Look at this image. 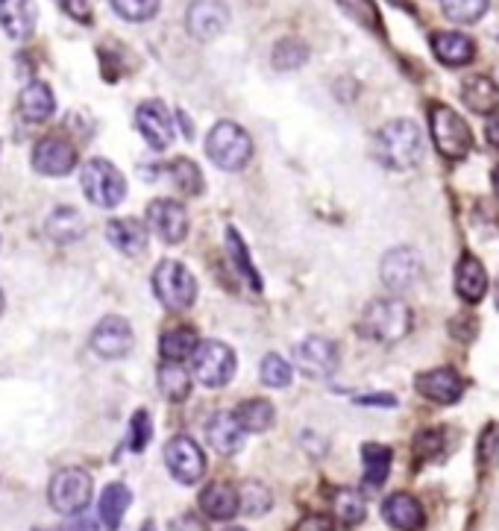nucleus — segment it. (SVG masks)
<instances>
[{"mask_svg": "<svg viewBox=\"0 0 499 531\" xmlns=\"http://www.w3.org/2000/svg\"><path fill=\"white\" fill-rule=\"evenodd\" d=\"M497 306H499V282H497Z\"/></svg>", "mask_w": 499, "mask_h": 531, "instance_id": "obj_50", "label": "nucleus"}, {"mask_svg": "<svg viewBox=\"0 0 499 531\" xmlns=\"http://www.w3.org/2000/svg\"><path fill=\"white\" fill-rule=\"evenodd\" d=\"M200 508L209 520H232L238 514V490L227 482H215L200 493Z\"/></svg>", "mask_w": 499, "mask_h": 531, "instance_id": "obj_25", "label": "nucleus"}, {"mask_svg": "<svg viewBox=\"0 0 499 531\" xmlns=\"http://www.w3.org/2000/svg\"><path fill=\"white\" fill-rule=\"evenodd\" d=\"M165 464L180 485H197L206 473V455L188 435H177L165 446Z\"/></svg>", "mask_w": 499, "mask_h": 531, "instance_id": "obj_9", "label": "nucleus"}, {"mask_svg": "<svg viewBox=\"0 0 499 531\" xmlns=\"http://www.w3.org/2000/svg\"><path fill=\"white\" fill-rule=\"evenodd\" d=\"M197 332L194 329H185V326H177V329H168L159 341V350H162V358L165 361H185L191 358V353L197 350Z\"/></svg>", "mask_w": 499, "mask_h": 531, "instance_id": "obj_31", "label": "nucleus"}, {"mask_svg": "<svg viewBox=\"0 0 499 531\" xmlns=\"http://www.w3.org/2000/svg\"><path fill=\"white\" fill-rule=\"evenodd\" d=\"M206 441L221 455H235L244 443V429H241L238 417L229 411H218L206 426Z\"/></svg>", "mask_w": 499, "mask_h": 531, "instance_id": "obj_21", "label": "nucleus"}, {"mask_svg": "<svg viewBox=\"0 0 499 531\" xmlns=\"http://www.w3.org/2000/svg\"><path fill=\"white\" fill-rule=\"evenodd\" d=\"M391 449L382 446V443H364L362 446V464H364V485L370 490L385 485L388 473H391Z\"/></svg>", "mask_w": 499, "mask_h": 531, "instance_id": "obj_28", "label": "nucleus"}, {"mask_svg": "<svg viewBox=\"0 0 499 531\" xmlns=\"http://www.w3.org/2000/svg\"><path fill=\"white\" fill-rule=\"evenodd\" d=\"M74 165H77V147L62 135L42 138L33 150V168L45 177H65L74 171Z\"/></svg>", "mask_w": 499, "mask_h": 531, "instance_id": "obj_14", "label": "nucleus"}, {"mask_svg": "<svg viewBox=\"0 0 499 531\" xmlns=\"http://www.w3.org/2000/svg\"><path fill=\"white\" fill-rule=\"evenodd\" d=\"M62 531H97V523L89 520V517H74L71 523H65Z\"/></svg>", "mask_w": 499, "mask_h": 531, "instance_id": "obj_45", "label": "nucleus"}, {"mask_svg": "<svg viewBox=\"0 0 499 531\" xmlns=\"http://www.w3.org/2000/svg\"><path fill=\"white\" fill-rule=\"evenodd\" d=\"M294 361L300 367L303 376L309 379H329L338 370V347L326 338H306L303 344H297Z\"/></svg>", "mask_w": 499, "mask_h": 531, "instance_id": "obj_15", "label": "nucleus"}, {"mask_svg": "<svg viewBox=\"0 0 499 531\" xmlns=\"http://www.w3.org/2000/svg\"><path fill=\"white\" fill-rule=\"evenodd\" d=\"M309 62V45L300 39H282L273 47V68L276 71H297Z\"/></svg>", "mask_w": 499, "mask_h": 531, "instance_id": "obj_35", "label": "nucleus"}, {"mask_svg": "<svg viewBox=\"0 0 499 531\" xmlns=\"http://www.w3.org/2000/svg\"><path fill=\"white\" fill-rule=\"evenodd\" d=\"M488 291V273L485 265L476 259V256H461L458 267H455V294L464 300V303H479Z\"/></svg>", "mask_w": 499, "mask_h": 531, "instance_id": "obj_19", "label": "nucleus"}, {"mask_svg": "<svg viewBox=\"0 0 499 531\" xmlns=\"http://www.w3.org/2000/svg\"><path fill=\"white\" fill-rule=\"evenodd\" d=\"M227 531H244V529H227Z\"/></svg>", "mask_w": 499, "mask_h": 531, "instance_id": "obj_51", "label": "nucleus"}, {"mask_svg": "<svg viewBox=\"0 0 499 531\" xmlns=\"http://www.w3.org/2000/svg\"><path fill=\"white\" fill-rule=\"evenodd\" d=\"M59 3H62V9H65L71 18H77V21H83V24H89L91 21L89 0H59Z\"/></svg>", "mask_w": 499, "mask_h": 531, "instance_id": "obj_44", "label": "nucleus"}, {"mask_svg": "<svg viewBox=\"0 0 499 531\" xmlns=\"http://www.w3.org/2000/svg\"><path fill=\"white\" fill-rule=\"evenodd\" d=\"M411 309L403 303V300H373L367 303L362 311V332L364 338L376 341V344H397L403 341L406 335L411 332Z\"/></svg>", "mask_w": 499, "mask_h": 531, "instance_id": "obj_2", "label": "nucleus"}, {"mask_svg": "<svg viewBox=\"0 0 499 531\" xmlns=\"http://www.w3.org/2000/svg\"><path fill=\"white\" fill-rule=\"evenodd\" d=\"M109 241L115 250H121L124 256H141L147 250V226L136 218H121V221L109 223L106 229Z\"/></svg>", "mask_w": 499, "mask_h": 531, "instance_id": "obj_22", "label": "nucleus"}, {"mask_svg": "<svg viewBox=\"0 0 499 531\" xmlns=\"http://www.w3.org/2000/svg\"><path fill=\"white\" fill-rule=\"evenodd\" d=\"M238 490V511L241 514H247V517H262V514H268L273 508V496L268 485H262V482H244L241 487H235Z\"/></svg>", "mask_w": 499, "mask_h": 531, "instance_id": "obj_33", "label": "nucleus"}, {"mask_svg": "<svg viewBox=\"0 0 499 531\" xmlns=\"http://www.w3.org/2000/svg\"><path fill=\"white\" fill-rule=\"evenodd\" d=\"M91 350L106 361L130 355V350H133V326L118 314L103 317L97 323L94 335H91Z\"/></svg>", "mask_w": 499, "mask_h": 531, "instance_id": "obj_13", "label": "nucleus"}, {"mask_svg": "<svg viewBox=\"0 0 499 531\" xmlns=\"http://www.w3.org/2000/svg\"><path fill=\"white\" fill-rule=\"evenodd\" d=\"M159 391L171 402H182L191 394V373L182 367V361H165L159 367Z\"/></svg>", "mask_w": 499, "mask_h": 531, "instance_id": "obj_30", "label": "nucleus"}, {"mask_svg": "<svg viewBox=\"0 0 499 531\" xmlns=\"http://www.w3.org/2000/svg\"><path fill=\"white\" fill-rule=\"evenodd\" d=\"M376 159L388 171H411L423 159V133L414 121H391L376 135Z\"/></svg>", "mask_w": 499, "mask_h": 531, "instance_id": "obj_1", "label": "nucleus"}, {"mask_svg": "<svg viewBox=\"0 0 499 531\" xmlns=\"http://www.w3.org/2000/svg\"><path fill=\"white\" fill-rule=\"evenodd\" d=\"M259 376L268 388H288L291 385V364L282 355H265L259 364Z\"/></svg>", "mask_w": 499, "mask_h": 531, "instance_id": "obj_37", "label": "nucleus"}, {"mask_svg": "<svg viewBox=\"0 0 499 531\" xmlns=\"http://www.w3.org/2000/svg\"><path fill=\"white\" fill-rule=\"evenodd\" d=\"M338 3H341V9H344L353 21H359L362 27H370V30L379 27V12H376L373 0H338Z\"/></svg>", "mask_w": 499, "mask_h": 531, "instance_id": "obj_41", "label": "nucleus"}, {"mask_svg": "<svg viewBox=\"0 0 499 531\" xmlns=\"http://www.w3.org/2000/svg\"><path fill=\"white\" fill-rule=\"evenodd\" d=\"M153 291L165 309L185 311L197 300V279L180 262H162L153 273Z\"/></svg>", "mask_w": 499, "mask_h": 531, "instance_id": "obj_5", "label": "nucleus"}, {"mask_svg": "<svg viewBox=\"0 0 499 531\" xmlns=\"http://www.w3.org/2000/svg\"><path fill=\"white\" fill-rule=\"evenodd\" d=\"M171 179L177 182V188H180L182 194H200L203 191V174H200V168L194 165V162H188V159H177L174 165H171Z\"/></svg>", "mask_w": 499, "mask_h": 531, "instance_id": "obj_39", "label": "nucleus"}, {"mask_svg": "<svg viewBox=\"0 0 499 531\" xmlns=\"http://www.w3.org/2000/svg\"><path fill=\"white\" fill-rule=\"evenodd\" d=\"M147 226L165 241V244H180L188 235V215L185 206L177 200H153L147 206Z\"/></svg>", "mask_w": 499, "mask_h": 531, "instance_id": "obj_16", "label": "nucleus"}, {"mask_svg": "<svg viewBox=\"0 0 499 531\" xmlns=\"http://www.w3.org/2000/svg\"><path fill=\"white\" fill-rule=\"evenodd\" d=\"M235 417H238V423H241L244 432H268L273 426L276 411H273V405L268 399H247L235 411Z\"/></svg>", "mask_w": 499, "mask_h": 531, "instance_id": "obj_32", "label": "nucleus"}, {"mask_svg": "<svg viewBox=\"0 0 499 531\" xmlns=\"http://www.w3.org/2000/svg\"><path fill=\"white\" fill-rule=\"evenodd\" d=\"M80 182H83V191H86L89 203L100 206V209H115L127 197V179L106 159L86 162Z\"/></svg>", "mask_w": 499, "mask_h": 531, "instance_id": "obj_4", "label": "nucleus"}, {"mask_svg": "<svg viewBox=\"0 0 499 531\" xmlns=\"http://www.w3.org/2000/svg\"><path fill=\"white\" fill-rule=\"evenodd\" d=\"M432 50H435V56H438L444 65H450V68L470 65L473 56H476L473 39L464 36V33H438V36H432Z\"/></svg>", "mask_w": 499, "mask_h": 531, "instance_id": "obj_24", "label": "nucleus"}, {"mask_svg": "<svg viewBox=\"0 0 499 531\" xmlns=\"http://www.w3.org/2000/svg\"><path fill=\"white\" fill-rule=\"evenodd\" d=\"M153 438V423H150V414L147 411H136L133 414V423H130V449L133 452H144V446Z\"/></svg>", "mask_w": 499, "mask_h": 531, "instance_id": "obj_42", "label": "nucleus"}, {"mask_svg": "<svg viewBox=\"0 0 499 531\" xmlns=\"http://www.w3.org/2000/svg\"><path fill=\"white\" fill-rule=\"evenodd\" d=\"M227 238H229V256H232V262H235V267H238V270L244 273V279L250 282V288H253V291H262L259 273H256V267H253V262H250V256H247V247H244L241 235H238L235 229H229Z\"/></svg>", "mask_w": 499, "mask_h": 531, "instance_id": "obj_38", "label": "nucleus"}, {"mask_svg": "<svg viewBox=\"0 0 499 531\" xmlns=\"http://www.w3.org/2000/svg\"><path fill=\"white\" fill-rule=\"evenodd\" d=\"M18 109L27 121L33 124H42L53 115L56 109V100H53V91L45 83H30L27 89L21 91V100H18Z\"/></svg>", "mask_w": 499, "mask_h": 531, "instance_id": "obj_26", "label": "nucleus"}, {"mask_svg": "<svg viewBox=\"0 0 499 531\" xmlns=\"http://www.w3.org/2000/svg\"><path fill=\"white\" fill-rule=\"evenodd\" d=\"M115 12L124 18V21H150L156 12H159V0H112Z\"/></svg>", "mask_w": 499, "mask_h": 531, "instance_id": "obj_40", "label": "nucleus"}, {"mask_svg": "<svg viewBox=\"0 0 499 531\" xmlns=\"http://www.w3.org/2000/svg\"><path fill=\"white\" fill-rule=\"evenodd\" d=\"M494 188H497V194H499V168H497V174H494Z\"/></svg>", "mask_w": 499, "mask_h": 531, "instance_id": "obj_48", "label": "nucleus"}, {"mask_svg": "<svg viewBox=\"0 0 499 531\" xmlns=\"http://www.w3.org/2000/svg\"><path fill=\"white\" fill-rule=\"evenodd\" d=\"M423 279V256L411 247H394L382 259V282L394 294H406Z\"/></svg>", "mask_w": 499, "mask_h": 531, "instance_id": "obj_10", "label": "nucleus"}, {"mask_svg": "<svg viewBox=\"0 0 499 531\" xmlns=\"http://www.w3.org/2000/svg\"><path fill=\"white\" fill-rule=\"evenodd\" d=\"M294 531H335V523H332V517H326V514H309V517H303V520L297 523V529Z\"/></svg>", "mask_w": 499, "mask_h": 531, "instance_id": "obj_43", "label": "nucleus"}, {"mask_svg": "<svg viewBox=\"0 0 499 531\" xmlns=\"http://www.w3.org/2000/svg\"><path fill=\"white\" fill-rule=\"evenodd\" d=\"M429 118H432V135H435L438 150L447 159H464L473 147V135H470V127L464 124V118L444 103L432 106Z\"/></svg>", "mask_w": 499, "mask_h": 531, "instance_id": "obj_8", "label": "nucleus"}, {"mask_svg": "<svg viewBox=\"0 0 499 531\" xmlns=\"http://www.w3.org/2000/svg\"><path fill=\"white\" fill-rule=\"evenodd\" d=\"M417 391L438 405H453L464 394V385L453 367H435V370L417 376Z\"/></svg>", "mask_w": 499, "mask_h": 531, "instance_id": "obj_17", "label": "nucleus"}, {"mask_svg": "<svg viewBox=\"0 0 499 531\" xmlns=\"http://www.w3.org/2000/svg\"><path fill=\"white\" fill-rule=\"evenodd\" d=\"M47 235L56 241V244H74L86 235V221L77 209H56L50 218H47Z\"/></svg>", "mask_w": 499, "mask_h": 531, "instance_id": "obj_27", "label": "nucleus"}, {"mask_svg": "<svg viewBox=\"0 0 499 531\" xmlns=\"http://www.w3.org/2000/svg\"><path fill=\"white\" fill-rule=\"evenodd\" d=\"M136 127L141 138H144L153 150H168L171 141H174V135H177L174 115H171L168 106L159 103V100H147V103L138 106Z\"/></svg>", "mask_w": 499, "mask_h": 531, "instance_id": "obj_12", "label": "nucleus"}, {"mask_svg": "<svg viewBox=\"0 0 499 531\" xmlns=\"http://www.w3.org/2000/svg\"><path fill=\"white\" fill-rule=\"evenodd\" d=\"M206 153L221 171H241L253 156V141L238 124L221 121L206 138Z\"/></svg>", "mask_w": 499, "mask_h": 531, "instance_id": "obj_3", "label": "nucleus"}, {"mask_svg": "<svg viewBox=\"0 0 499 531\" xmlns=\"http://www.w3.org/2000/svg\"><path fill=\"white\" fill-rule=\"evenodd\" d=\"M461 97H464V103H467L473 112H479V115H491L499 106V91L488 77H470V80L461 86Z\"/></svg>", "mask_w": 499, "mask_h": 531, "instance_id": "obj_29", "label": "nucleus"}, {"mask_svg": "<svg viewBox=\"0 0 499 531\" xmlns=\"http://www.w3.org/2000/svg\"><path fill=\"white\" fill-rule=\"evenodd\" d=\"M485 138H488V141H491L494 147H499V115H497V118H491V121H488V127H485Z\"/></svg>", "mask_w": 499, "mask_h": 531, "instance_id": "obj_47", "label": "nucleus"}, {"mask_svg": "<svg viewBox=\"0 0 499 531\" xmlns=\"http://www.w3.org/2000/svg\"><path fill=\"white\" fill-rule=\"evenodd\" d=\"M185 27L197 42H215L229 27V6L224 0H194L185 12Z\"/></svg>", "mask_w": 499, "mask_h": 531, "instance_id": "obj_11", "label": "nucleus"}, {"mask_svg": "<svg viewBox=\"0 0 499 531\" xmlns=\"http://www.w3.org/2000/svg\"><path fill=\"white\" fill-rule=\"evenodd\" d=\"M191 364H194L197 382L206 388H224L235 376V353L224 341L197 344V350L191 353Z\"/></svg>", "mask_w": 499, "mask_h": 531, "instance_id": "obj_7", "label": "nucleus"}, {"mask_svg": "<svg viewBox=\"0 0 499 531\" xmlns=\"http://www.w3.org/2000/svg\"><path fill=\"white\" fill-rule=\"evenodd\" d=\"M332 514L344 523V526H359L367 517V502L362 493L356 490H335L332 496Z\"/></svg>", "mask_w": 499, "mask_h": 531, "instance_id": "obj_34", "label": "nucleus"}, {"mask_svg": "<svg viewBox=\"0 0 499 531\" xmlns=\"http://www.w3.org/2000/svg\"><path fill=\"white\" fill-rule=\"evenodd\" d=\"M441 9L453 24H476L488 12V0H441Z\"/></svg>", "mask_w": 499, "mask_h": 531, "instance_id": "obj_36", "label": "nucleus"}, {"mask_svg": "<svg viewBox=\"0 0 499 531\" xmlns=\"http://www.w3.org/2000/svg\"><path fill=\"white\" fill-rule=\"evenodd\" d=\"M171 531H206V529H203V523L194 520V517H180V520L171 523Z\"/></svg>", "mask_w": 499, "mask_h": 531, "instance_id": "obj_46", "label": "nucleus"}, {"mask_svg": "<svg viewBox=\"0 0 499 531\" xmlns=\"http://www.w3.org/2000/svg\"><path fill=\"white\" fill-rule=\"evenodd\" d=\"M50 505L65 514V517H74L80 511H86L91 502V476L80 467H68V470H59L53 479H50Z\"/></svg>", "mask_w": 499, "mask_h": 531, "instance_id": "obj_6", "label": "nucleus"}, {"mask_svg": "<svg viewBox=\"0 0 499 531\" xmlns=\"http://www.w3.org/2000/svg\"><path fill=\"white\" fill-rule=\"evenodd\" d=\"M3 306H6V303H3V294H0V314H3Z\"/></svg>", "mask_w": 499, "mask_h": 531, "instance_id": "obj_49", "label": "nucleus"}, {"mask_svg": "<svg viewBox=\"0 0 499 531\" xmlns=\"http://www.w3.org/2000/svg\"><path fill=\"white\" fill-rule=\"evenodd\" d=\"M36 18L33 0H0V27L12 42H27L36 30Z\"/></svg>", "mask_w": 499, "mask_h": 531, "instance_id": "obj_18", "label": "nucleus"}, {"mask_svg": "<svg viewBox=\"0 0 499 531\" xmlns=\"http://www.w3.org/2000/svg\"><path fill=\"white\" fill-rule=\"evenodd\" d=\"M382 517L400 531H420L426 517H423V505L409 496V493H394L382 502Z\"/></svg>", "mask_w": 499, "mask_h": 531, "instance_id": "obj_20", "label": "nucleus"}, {"mask_svg": "<svg viewBox=\"0 0 499 531\" xmlns=\"http://www.w3.org/2000/svg\"><path fill=\"white\" fill-rule=\"evenodd\" d=\"M133 502V493L127 485H106L103 493H100V502H97V514H100V523L106 526V531H118L121 529V520L127 514Z\"/></svg>", "mask_w": 499, "mask_h": 531, "instance_id": "obj_23", "label": "nucleus"}]
</instances>
